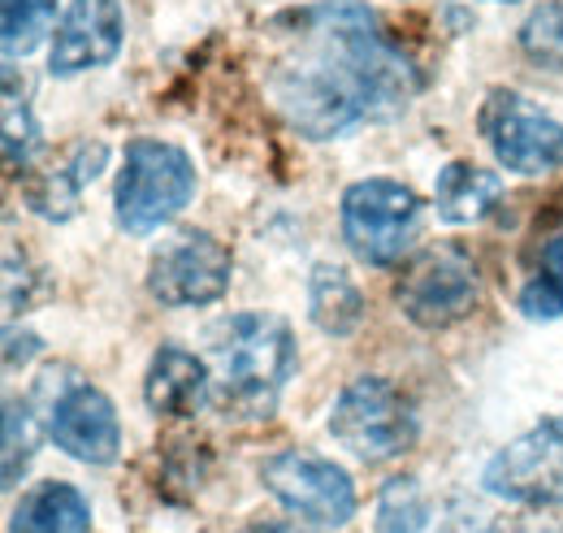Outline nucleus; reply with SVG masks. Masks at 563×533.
<instances>
[{"label":"nucleus","mask_w":563,"mask_h":533,"mask_svg":"<svg viewBox=\"0 0 563 533\" xmlns=\"http://www.w3.org/2000/svg\"><path fill=\"white\" fill-rule=\"evenodd\" d=\"M230 248L209 230H178L152 252L147 291L169 308H205L217 304L230 286Z\"/></svg>","instance_id":"obj_7"},{"label":"nucleus","mask_w":563,"mask_h":533,"mask_svg":"<svg viewBox=\"0 0 563 533\" xmlns=\"http://www.w3.org/2000/svg\"><path fill=\"white\" fill-rule=\"evenodd\" d=\"M330 434L360 460H390L417 443V412L395 382L360 378L334 403Z\"/></svg>","instance_id":"obj_5"},{"label":"nucleus","mask_w":563,"mask_h":533,"mask_svg":"<svg viewBox=\"0 0 563 533\" xmlns=\"http://www.w3.org/2000/svg\"><path fill=\"white\" fill-rule=\"evenodd\" d=\"M395 300L421 330H442V326L473 313L477 273L460 248H438V252H424L408 265Z\"/></svg>","instance_id":"obj_10"},{"label":"nucleus","mask_w":563,"mask_h":533,"mask_svg":"<svg viewBox=\"0 0 563 533\" xmlns=\"http://www.w3.org/2000/svg\"><path fill=\"white\" fill-rule=\"evenodd\" d=\"M35 443H40V434H35V416H31V407L18 400H9L4 403V490L18 486V472H22L26 460L35 456Z\"/></svg>","instance_id":"obj_21"},{"label":"nucleus","mask_w":563,"mask_h":533,"mask_svg":"<svg viewBox=\"0 0 563 533\" xmlns=\"http://www.w3.org/2000/svg\"><path fill=\"white\" fill-rule=\"evenodd\" d=\"M122 48V4L118 0H66L57 31H53V53L48 69L57 78H70L82 69L109 66Z\"/></svg>","instance_id":"obj_11"},{"label":"nucleus","mask_w":563,"mask_h":533,"mask_svg":"<svg viewBox=\"0 0 563 533\" xmlns=\"http://www.w3.org/2000/svg\"><path fill=\"white\" fill-rule=\"evenodd\" d=\"M364 317V295L343 265H317L312 273V322L325 334H352Z\"/></svg>","instance_id":"obj_16"},{"label":"nucleus","mask_w":563,"mask_h":533,"mask_svg":"<svg viewBox=\"0 0 563 533\" xmlns=\"http://www.w3.org/2000/svg\"><path fill=\"white\" fill-rule=\"evenodd\" d=\"M520 308L533 322L563 317V235L542 243V261H538V273L529 278V286L520 291Z\"/></svg>","instance_id":"obj_18"},{"label":"nucleus","mask_w":563,"mask_h":533,"mask_svg":"<svg viewBox=\"0 0 563 533\" xmlns=\"http://www.w3.org/2000/svg\"><path fill=\"white\" fill-rule=\"evenodd\" d=\"M446 533H494L490 521H477V516H464V521H455Z\"/></svg>","instance_id":"obj_24"},{"label":"nucleus","mask_w":563,"mask_h":533,"mask_svg":"<svg viewBox=\"0 0 563 533\" xmlns=\"http://www.w3.org/2000/svg\"><path fill=\"white\" fill-rule=\"evenodd\" d=\"M35 143H40V127L31 118V105H26V96H18L13 74H4V156H9V165L26 161L35 152Z\"/></svg>","instance_id":"obj_22"},{"label":"nucleus","mask_w":563,"mask_h":533,"mask_svg":"<svg viewBox=\"0 0 563 533\" xmlns=\"http://www.w3.org/2000/svg\"><path fill=\"white\" fill-rule=\"evenodd\" d=\"M104 161H109V148H104V143H78L70 156L62 161V170H53L48 183L35 192V208H44L53 221L70 217L74 208H78L82 183L96 178V174L104 170Z\"/></svg>","instance_id":"obj_17"},{"label":"nucleus","mask_w":563,"mask_h":533,"mask_svg":"<svg viewBox=\"0 0 563 533\" xmlns=\"http://www.w3.org/2000/svg\"><path fill=\"white\" fill-rule=\"evenodd\" d=\"M91 530V508L87 499L66 481H44L9 516V533H87Z\"/></svg>","instance_id":"obj_14"},{"label":"nucleus","mask_w":563,"mask_h":533,"mask_svg":"<svg viewBox=\"0 0 563 533\" xmlns=\"http://www.w3.org/2000/svg\"><path fill=\"white\" fill-rule=\"evenodd\" d=\"M343 235L368 265H395L421 239V196L395 178H364L343 196Z\"/></svg>","instance_id":"obj_4"},{"label":"nucleus","mask_w":563,"mask_h":533,"mask_svg":"<svg viewBox=\"0 0 563 533\" xmlns=\"http://www.w3.org/2000/svg\"><path fill=\"white\" fill-rule=\"evenodd\" d=\"M433 516L417 477H395L377 499V533H421Z\"/></svg>","instance_id":"obj_19"},{"label":"nucleus","mask_w":563,"mask_h":533,"mask_svg":"<svg viewBox=\"0 0 563 533\" xmlns=\"http://www.w3.org/2000/svg\"><path fill=\"white\" fill-rule=\"evenodd\" d=\"M209 365L183 347H161L147 365L143 378V395L156 416H191L205 407L209 395Z\"/></svg>","instance_id":"obj_13"},{"label":"nucleus","mask_w":563,"mask_h":533,"mask_svg":"<svg viewBox=\"0 0 563 533\" xmlns=\"http://www.w3.org/2000/svg\"><path fill=\"white\" fill-rule=\"evenodd\" d=\"M48 434L62 452H70L82 465H118L122 456V425H118V407L104 391L96 387H74L53 403L48 416Z\"/></svg>","instance_id":"obj_12"},{"label":"nucleus","mask_w":563,"mask_h":533,"mask_svg":"<svg viewBox=\"0 0 563 533\" xmlns=\"http://www.w3.org/2000/svg\"><path fill=\"white\" fill-rule=\"evenodd\" d=\"M243 533H299V530H290V525H274V521H265V525H252V530H243Z\"/></svg>","instance_id":"obj_25"},{"label":"nucleus","mask_w":563,"mask_h":533,"mask_svg":"<svg viewBox=\"0 0 563 533\" xmlns=\"http://www.w3.org/2000/svg\"><path fill=\"white\" fill-rule=\"evenodd\" d=\"M53 13H57V0H0L4 57H26L44 40Z\"/></svg>","instance_id":"obj_20"},{"label":"nucleus","mask_w":563,"mask_h":533,"mask_svg":"<svg viewBox=\"0 0 563 533\" xmlns=\"http://www.w3.org/2000/svg\"><path fill=\"white\" fill-rule=\"evenodd\" d=\"M482 134L511 174H551L563 165V127L520 91H494L482 105Z\"/></svg>","instance_id":"obj_8"},{"label":"nucleus","mask_w":563,"mask_h":533,"mask_svg":"<svg viewBox=\"0 0 563 533\" xmlns=\"http://www.w3.org/2000/svg\"><path fill=\"white\" fill-rule=\"evenodd\" d=\"M503 196V183L498 174L473 165V161H451L442 174H438V187H433V204H438V217L451 221V226H468V221H482L494 204Z\"/></svg>","instance_id":"obj_15"},{"label":"nucleus","mask_w":563,"mask_h":533,"mask_svg":"<svg viewBox=\"0 0 563 533\" xmlns=\"http://www.w3.org/2000/svg\"><path fill=\"white\" fill-rule=\"evenodd\" d=\"M196 200V165L183 148L161 143V139H131L122 178H118V226L126 235H147L178 217Z\"/></svg>","instance_id":"obj_3"},{"label":"nucleus","mask_w":563,"mask_h":533,"mask_svg":"<svg viewBox=\"0 0 563 533\" xmlns=\"http://www.w3.org/2000/svg\"><path fill=\"white\" fill-rule=\"evenodd\" d=\"M212 360L225 400L243 412H269L295 373L299 347L274 313H234L212 330Z\"/></svg>","instance_id":"obj_2"},{"label":"nucleus","mask_w":563,"mask_h":533,"mask_svg":"<svg viewBox=\"0 0 563 533\" xmlns=\"http://www.w3.org/2000/svg\"><path fill=\"white\" fill-rule=\"evenodd\" d=\"M486 490L511 503H563V416L538 421L486 465Z\"/></svg>","instance_id":"obj_9"},{"label":"nucleus","mask_w":563,"mask_h":533,"mask_svg":"<svg viewBox=\"0 0 563 533\" xmlns=\"http://www.w3.org/2000/svg\"><path fill=\"white\" fill-rule=\"evenodd\" d=\"M421 74L360 0H317L265 26V100L303 139H339L390 122L417 96Z\"/></svg>","instance_id":"obj_1"},{"label":"nucleus","mask_w":563,"mask_h":533,"mask_svg":"<svg viewBox=\"0 0 563 533\" xmlns=\"http://www.w3.org/2000/svg\"><path fill=\"white\" fill-rule=\"evenodd\" d=\"M520 44L533 62L542 66H563V4H542L525 26H520Z\"/></svg>","instance_id":"obj_23"},{"label":"nucleus","mask_w":563,"mask_h":533,"mask_svg":"<svg viewBox=\"0 0 563 533\" xmlns=\"http://www.w3.org/2000/svg\"><path fill=\"white\" fill-rule=\"evenodd\" d=\"M265 490L282 508L317 530H339L355 516V486L339 465L308 456V452H282L261 465Z\"/></svg>","instance_id":"obj_6"}]
</instances>
